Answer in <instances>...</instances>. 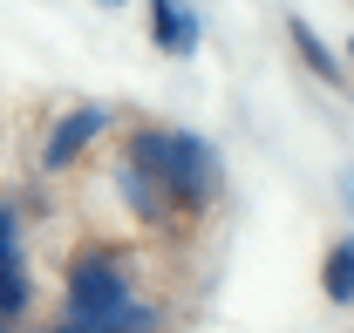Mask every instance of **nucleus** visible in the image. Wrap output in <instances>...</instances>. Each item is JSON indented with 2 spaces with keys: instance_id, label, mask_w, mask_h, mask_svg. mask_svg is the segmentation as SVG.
<instances>
[{
  "instance_id": "1",
  "label": "nucleus",
  "mask_w": 354,
  "mask_h": 333,
  "mask_svg": "<svg viewBox=\"0 0 354 333\" xmlns=\"http://www.w3.org/2000/svg\"><path fill=\"white\" fill-rule=\"evenodd\" d=\"M62 320L88 333H164V313L136 292V251L109 245V238H88L82 251H68Z\"/></svg>"
},
{
  "instance_id": "2",
  "label": "nucleus",
  "mask_w": 354,
  "mask_h": 333,
  "mask_svg": "<svg viewBox=\"0 0 354 333\" xmlns=\"http://www.w3.org/2000/svg\"><path fill=\"white\" fill-rule=\"evenodd\" d=\"M123 157L164 191V204L177 211V225H184V218H205L212 198H218V150H212L205 136H191V129L136 123L130 136H123Z\"/></svg>"
},
{
  "instance_id": "3",
  "label": "nucleus",
  "mask_w": 354,
  "mask_h": 333,
  "mask_svg": "<svg viewBox=\"0 0 354 333\" xmlns=\"http://www.w3.org/2000/svg\"><path fill=\"white\" fill-rule=\"evenodd\" d=\"M109 123H116V109H109V102H82V109H68L62 123L48 129V143H41V170H48V177L75 170V164H82V150H88Z\"/></svg>"
},
{
  "instance_id": "4",
  "label": "nucleus",
  "mask_w": 354,
  "mask_h": 333,
  "mask_svg": "<svg viewBox=\"0 0 354 333\" xmlns=\"http://www.w3.org/2000/svg\"><path fill=\"white\" fill-rule=\"evenodd\" d=\"M109 177H116L123 204L136 211V225H150V231H171V225H177V211L164 204V191H157V184H150V177H143L130 157H116V164H109Z\"/></svg>"
},
{
  "instance_id": "5",
  "label": "nucleus",
  "mask_w": 354,
  "mask_h": 333,
  "mask_svg": "<svg viewBox=\"0 0 354 333\" xmlns=\"http://www.w3.org/2000/svg\"><path fill=\"white\" fill-rule=\"evenodd\" d=\"M150 41L164 55H191L198 48V21L184 14V0H150Z\"/></svg>"
},
{
  "instance_id": "6",
  "label": "nucleus",
  "mask_w": 354,
  "mask_h": 333,
  "mask_svg": "<svg viewBox=\"0 0 354 333\" xmlns=\"http://www.w3.org/2000/svg\"><path fill=\"white\" fill-rule=\"evenodd\" d=\"M320 292L334 306H354V238H341V245L320 258Z\"/></svg>"
},
{
  "instance_id": "7",
  "label": "nucleus",
  "mask_w": 354,
  "mask_h": 333,
  "mask_svg": "<svg viewBox=\"0 0 354 333\" xmlns=\"http://www.w3.org/2000/svg\"><path fill=\"white\" fill-rule=\"evenodd\" d=\"M35 306V286H28V265L21 258H0V320H21Z\"/></svg>"
},
{
  "instance_id": "8",
  "label": "nucleus",
  "mask_w": 354,
  "mask_h": 333,
  "mask_svg": "<svg viewBox=\"0 0 354 333\" xmlns=\"http://www.w3.org/2000/svg\"><path fill=\"white\" fill-rule=\"evenodd\" d=\"M286 35H293V48H300V61H307L313 75H327V82H341V61H334V55H327V41H320V35H313L307 21H286Z\"/></svg>"
},
{
  "instance_id": "9",
  "label": "nucleus",
  "mask_w": 354,
  "mask_h": 333,
  "mask_svg": "<svg viewBox=\"0 0 354 333\" xmlns=\"http://www.w3.org/2000/svg\"><path fill=\"white\" fill-rule=\"evenodd\" d=\"M0 258H21V211L0 198Z\"/></svg>"
},
{
  "instance_id": "10",
  "label": "nucleus",
  "mask_w": 354,
  "mask_h": 333,
  "mask_svg": "<svg viewBox=\"0 0 354 333\" xmlns=\"http://www.w3.org/2000/svg\"><path fill=\"white\" fill-rule=\"evenodd\" d=\"M41 333H88V327H75V320H48Z\"/></svg>"
},
{
  "instance_id": "11",
  "label": "nucleus",
  "mask_w": 354,
  "mask_h": 333,
  "mask_svg": "<svg viewBox=\"0 0 354 333\" xmlns=\"http://www.w3.org/2000/svg\"><path fill=\"white\" fill-rule=\"evenodd\" d=\"M348 204H354V164H348Z\"/></svg>"
},
{
  "instance_id": "12",
  "label": "nucleus",
  "mask_w": 354,
  "mask_h": 333,
  "mask_svg": "<svg viewBox=\"0 0 354 333\" xmlns=\"http://www.w3.org/2000/svg\"><path fill=\"white\" fill-rule=\"evenodd\" d=\"M0 333H14V320H0Z\"/></svg>"
},
{
  "instance_id": "13",
  "label": "nucleus",
  "mask_w": 354,
  "mask_h": 333,
  "mask_svg": "<svg viewBox=\"0 0 354 333\" xmlns=\"http://www.w3.org/2000/svg\"><path fill=\"white\" fill-rule=\"evenodd\" d=\"M102 7H123V0H102Z\"/></svg>"
},
{
  "instance_id": "14",
  "label": "nucleus",
  "mask_w": 354,
  "mask_h": 333,
  "mask_svg": "<svg viewBox=\"0 0 354 333\" xmlns=\"http://www.w3.org/2000/svg\"><path fill=\"white\" fill-rule=\"evenodd\" d=\"M348 61H354V41H348Z\"/></svg>"
}]
</instances>
